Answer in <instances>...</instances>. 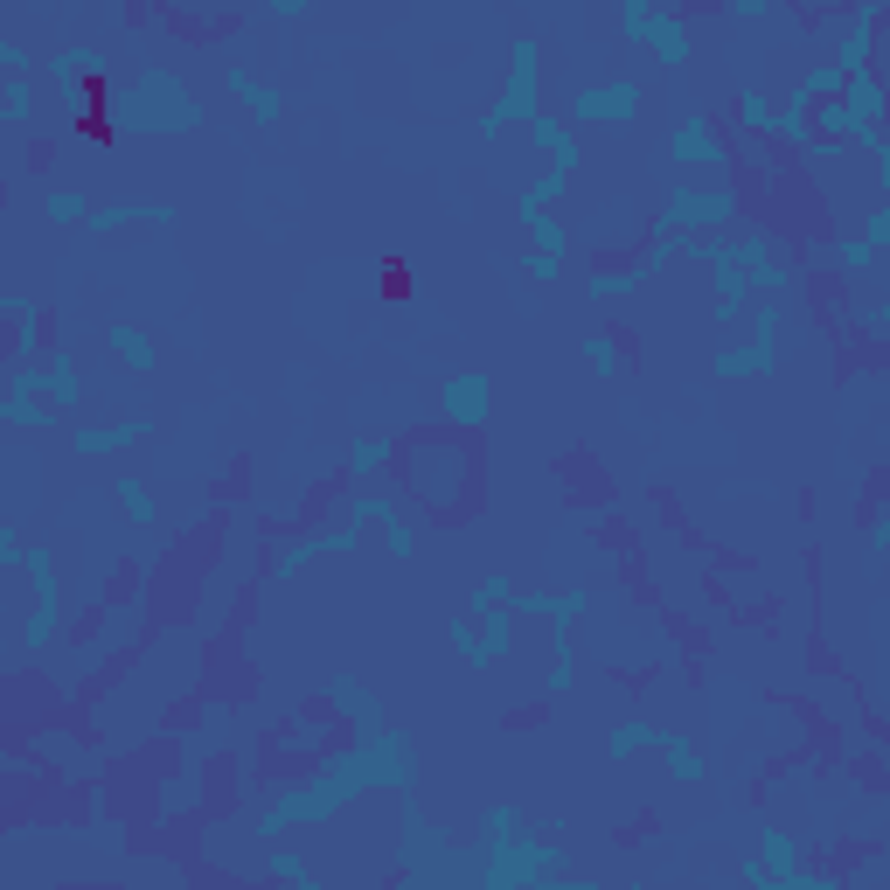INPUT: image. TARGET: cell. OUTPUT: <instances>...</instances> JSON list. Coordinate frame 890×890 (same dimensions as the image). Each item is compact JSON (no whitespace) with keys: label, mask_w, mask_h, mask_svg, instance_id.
<instances>
[{"label":"cell","mask_w":890,"mask_h":890,"mask_svg":"<svg viewBox=\"0 0 890 890\" xmlns=\"http://www.w3.org/2000/svg\"><path fill=\"white\" fill-rule=\"evenodd\" d=\"M626 105H633L626 84H619V91H592V98H585V119H626Z\"/></svg>","instance_id":"6da1fadb"}]
</instances>
